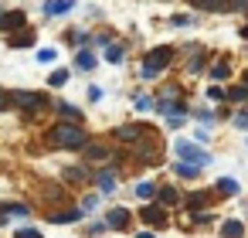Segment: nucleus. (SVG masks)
Instances as JSON below:
<instances>
[{"label": "nucleus", "mask_w": 248, "mask_h": 238, "mask_svg": "<svg viewBox=\"0 0 248 238\" xmlns=\"http://www.w3.org/2000/svg\"><path fill=\"white\" fill-rule=\"evenodd\" d=\"M14 238H45V235H41V228H34V224H21V228L14 231Z\"/></svg>", "instance_id": "obj_41"}, {"label": "nucleus", "mask_w": 248, "mask_h": 238, "mask_svg": "<svg viewBox=\"0 0 248 238\" xmlns=\"http://www.w3.org/2000/svg\"><path fill=\"white\" fill-rule=\"evenodd\" d=\"M245 146H248V140H245Z\"/></svg>", "instance_id": "obj_55"}, {"label": "nucleus", "mask_w": 248, "mask_h": 238, "mask_svg": "<svg viewBox=\"0 0 248 238\" xmlns=\"http://www.w3.org/2000/svg\"><path fill=\"white\" fill-rule=\"evenodd\" d=\"M194 7V14H231V4L228 0H187Z\"/></svg>", "instance_id": "obj_18"}, {"label": "nucleus", "mask_w": 248, "mask_h": 238, "mask_svg": "<svg viewBox=\"0 0 248 238\" xmlns=\"http://www.w3.org/2000/svg\"><path fill=\"white\" fill-rule=\"evenodd\" d=\"M4 211H7L11 221H28L31 218V204H24V201H11V204H4Z\"/></svg>", "instance_id": "obj_31"}, {"label": "nucleus", "mask_w": 248, "mask_h": 238, "mask_svg": "<svg viewBox=\"0 0 248 238\" xmlns=\"http://www.w3.org/2000/svg\"><path fill=\"white\" fill-rule=\"evenodd\" d=\"M194 140H197L201 146H207V143H211V129H204V126H201V129L194 133Z\"/></svg>", "instance_id": "obj_49"}, {"label": "nucleus", "mask_w": 248, "mask_h": 238, "mask_svg": "<svg viewBox=\"0 0 248 238\" xmlns=\"http://www.w3.org/2000/svg\"><path fill=\"white\" fill-rule=\"evenodd\" d=\"M245 221L241 218H224L221 221V238H245Z\"/></svg>", "instance_id": "obj_27"}, {"label": "nucleus", "mask_w": 248, "mask_h": 238, "mask_svg": "<svg viewBox=\"0 0 248 238\" xmlns=\"http://www.w3.org/2000/svg\"><path fill=\"white\" fill-rule=\"evenodd\" d=\"M126 153H129V160H133L136 167H156V163L163 160V143H160V136H146V140H140L136 146H129Z\"/></svg>", "instance_id": "obj_5"}, {"label": "nucleus", "mask_w": 248, "mask_h": 238, "mask_svg": "<svg viewBox=\"0 0 248 238\" xmlns=\"http://www.w3.org/2000/svg\"><path fill=\"white\" fill-rule=\"evenodd\" d=\"M170 170H173L177 177H184V180H197L204 167H201V163H187V160H173V163H170Z\"/></svg>", "instance_id": "obj_25"}, {"label": "nucleus", "mask_w": 248, "mask_h": 238, "mask_svg": "<svg viewBox=\"0 0 248 238\" xmlns=\"http://www.w3.org/2000/svg\"><path fill=\"white\" fill-rule=\"evenodd\" d=\"M129 221H133V211H129V207H109V211H106V224H109V231H126Z\"/></svg>", "instance_id": "obj_17"}, {"label": "nucleus", "mask_w": 248, "mask_h": 238, "mask_svg": "<svg viewBox=\"0 0 248 238\" xmlns=\"http://www.w3.org/2000/svg\"><path fill=\"white\" fill-rule=\"evenodd\" d=\"M214 194H217V197H238L241 187H238L234 177H217V180H214Z\"/></svg>", "instance_id": "obj_26"}, {"label": "nucleus", "mask_w": 248, "mask_h": 238, "mask_svg": "<svg viewBox=\"0 0 248 238\" xmlns=\"http://www.w3.org/2000/svg\"><path fill=\"white\" fill-rule=\"evenodd\" d=\"M133 106H136L140 112H153L156 99H153V95H143V92H133Z\"/></svg>", "instance_id": "obj_37"}, {"label": "nucleus", "mask_w": 248, "mask_h": 238, "mask_svg": "<svg viewBox=\"0 0 248 238\" xmlns=\"http://www.w3.org/2000/svg\"><path fill=\"white\" fill-rule=\"evenodd\" d=\"M156 201L163 207H184V194L177 184H156Z\"/></svg>", "instance_id": "obj_15"}, {"label": "nucleus", "mask_w": 248, "mask_h": 238, "mask_svg": "<svg viewBox=\"0 0 248 238\" xmlns=\"http://www.w3.org/2000/svg\"><path fill=\"white\" fill-rule=\"evenodd\" d=\"M62 180H65V184H92V180H95V167L85 163V160H82V163H72V167L62 170Z\"/></svg>", "instance_id": "obj_10"}, {"label": "nucleus", "mask_w": 248, "mask_h": 238, "mask_svg": "<svg viewBox=\"0 0 248 238\" xmlns=\"http://www.w3.org/2000/svg\"><path fill=\"white\" fill-rule=\"evenodd\" d=\"M62 123H82L85 126V112L75 106V102H55V109H51Z\"/></svg>", "instance_id": "obj_19"}, {"label": "nucleus", "mask_w": 248, "mask_h": 238, "mask_svg": "<svg viewBox=\"0 0 248 238\" xmlns=\"http://www.w3.org/2000/svg\"><path fill=\"white\" fill-rule=\"evenodd\" d=\"M102 58H106V65H123V62L129 58V45L116 38L109 48H102Z\"/></svg>", "instance_id": "obj_20"}, {"label": "nucleus", "mask_w": 248, "mask_h": 238, "mask_svg": "<svg viewBox=\"0 0 248 238\" xmlns=\"http://www.w3.org/2000/svg\"><path fill=\"white\" fill-rule=\"evenodd\" d=\"M173 153H177V160H187V163H201V167L211 163V153H207L197 140H187V136L173 140Z\"/></svg>", "instance_id": "obj_6"}, {"label": "nucleus", "mask_w": 248, "mask_h": 238, "mask_svg": "<svg viewBox=\"0 0 248 238\" xmlns=\"http://www.w3.org/2000/svg\"><path fill=\"white\" fill-rule=\"evenodd\" d=\"M85 99L89 102H102V85H89L85 89Z\"/></svg>", "instance_id": "obj_46"}, {"label": "nucleus", "mask_w": 248, "mask_h": 238, "mask_svg": "<svg viewBox=\"0 0 248 238\" xmlns=\"http://www.w3.org/2000/svg\"><path fill=\"white\" fill-rule=\"evenodd\" d=\"M109 136H112L116 146H126V150H129V146H136L140 140L156 136V126H153V123H143V119H129V123H119Z\"/></svg>", "instance_id": "obj_4"}, {"label": "nucleus", "mask_w": 248, "mask_h": 238, "mask_svg": "<svg viewBox=\"0 0 248 238\" xmlns=\"http://www.w3.org/2000/svg\"><path fill=\"white\" fill-rule=\"evenodd\" d=\"M136 197L146 204V201H156V184H150V180H140L136 184Z\"/></svg>", "instance_id": "obj_35"}, {"label": "nucleus", "mask_w": 248, "mask_h": 238, "mask_svg": "<svg viewBox=\"0 0 248 238\" xmlns=\"http://www.w3.org/2000/svg\"><path fill=\"white\" fill-rule=\"evenodd\" d=\"M163 119H167V129H180L190 116H163Z\"/></svg>", "instance_id": "obj_47"}, {"label": "nucleus", "mask_w": 248, "mask_h": 238, "mask_svg": "<svg viewBox=\"0 0 248 238\" xmlns=\"http://www.w3.org/2000/svg\"><path fill=\"white\" fill-rule=\"evenodd\" d=\"M112 41H116V34L106 28V31H95V38H92V48H109Z\"/></svg>", "instance_id": "obj_38"}, {"label": "nucleus", "mask_w": 248, "mask_h": 238, "mask_svg": "<svg viewBox=\"0 0 248 238\" xmlns=\"http://www.w3.org/2000/svg\"><path fill=\"white\" fill-rule=\"evenodd\" d=\"M217 221V214H211V211H197L194 214V224H214Z\"/></svg>", "instance_id": "obj_44"}, {"label": "nucleus", "mask_w": 248, "mask_h": 238, "mask_svg": "<svg viewBox=\"0 0 248 238\" xmlns=\"http://www.w3.org/2000/svg\"><path fill=\"white\" fill-rule=\"evenodd\" d=\"M167 24H170V28H194V24H197V14H170Z\"/></svg>", "instance_id": "obj_36"}, {"label": "nucleus", "mask_w": 248, "mask_h": 238, "mask_svg": "<svg viewBox=\"0 0 248 238\" xmlns=\"http://www.w3.org/2000/svg\"><path fill=\"white\" fill-rule=\"evenodd\" d=\"M11 95H14V109H17L21 116H28V119H38V116H45V112L55 109L51 95L41 92V89H17V92H11Z\"/></svg>", "instance_id": "obj_3"}, {"label": "nucleus", "mask_w": 248, "mask_h": 238, "mask_svg": "<svg viewBox=\"0 0 248 238\" xmlns=\"http://www.w3.org/2000/svg\"><path fill=\"white\" fill-rule=\"evenodd\" d=\"M140 221L150 224V228H156V231H163V228L170 224V207H163L160 201H146V204L140 207Z\"/></svg>", "instance_id": "obj_7"}, {"label": "nucleus", "mask_w": 248, "mask_h": 238, "mask_svg": "<svg viewBox=\"0 0 248 238\" xmlns=\"http://www.w3.org/2000/svg\"><path fill=\"white\" fill-rule=\"evenodd\" d=\"M28 28V11L24 7H7L4 14H0V34H17V31H24Z\"/></svg>", "instance_id": "obj_8"}, {"label": "nucleus", "mask_w": 248, "mask_h": 238, "mask_svg": "<svg viewBox=\"0 0 248 238\" xmlns=\"http://www.w3.org/2000/svg\"><path fill=\"white\" fill-rule=\"evenodd\" d=\"M228 4H231V0H228Z\"/></svg>", "instance_id": "obj_56"}, {"label": "nucleus", "mask_w": 248, "mask_h": 238, "mask_svg": "<svg viewBox=\"0 0 248 238\" xmlns=\"http://www.w3.org/2000/svg\"><path fill=\"white\" fill-rule=\"evenodd\" d=\"M92 31L89 28H68V34H65V41L72 45V51H78V48H92Z\"/></svg>", "instance_id": "obj_21"}, {"label": "nucleus", "mask_w": 248, "mask_h": 238, "mask_svg": "<svg viewBox=\"0 0 248 238\" xmlns=\"http://www.w3.org/2000/svg\"><path fill=\"white\" fill-rule=\"evenodd\" d=\"M214 112H217V123H231V119H234V106H231V102L214 106Z\"/></svg>", "instance_id": "obj_40"}, {"label": "nucleus", "mask_w": 248, "mask_h": 238, "mask_svg": "<svg viewBox=\"0 0 248 238\" xmlns=\"http://www.w3.org/2000/svg\"><path fill=\"white\" fill-rule=\"evenodd\" d=\"M156 99H163V102H180V99H187V89H184V82L167 79V82L156 89Z\"/></svg>", "instance_id": "obj_16"}, {"label": "nucleus", "mask_w": 248, "mask_h": 238, "mask_svg": "<svg viewBox=\"0 0 248 238\" xmlns=\"http://www.w3.org/2000/svg\"><path fill=\"white\" fill-rule=\"evenodd\" d=\"M136 238H156V235H153V231H140Z\"/></svg>", "instance_id": "obj_53"}, {"label": "nucleus", "mask_w": 248, "mask_h": 238, "mask_svg": "<svg viewBox=\"0 0 248 238\" xmlns=\"http://www.w3.org/2000/svg\"><path fill=\"white\" fill-rule=\"evenodd\" d=\"M85 231H89V235L95 238V235H102V231H109V224H106V218H102V221H92V224H89Z\"/></svg>", "instance_id": "obj_48"}, {"label": "nucleus", "mask_w": 248, "mask_h": 238, "mask_svg": "<svg viewBox=\"0 0 248 238\" xmlns=\"http://www.w3.org/2000/svg\"><path fill=\"white\" fill-rule=\"evenodd\" d=\"M211 197H214V187H211V190H207V187H197V190L184 194V211H187V214H197V211H204V207L211 204Z\"/></svg>", "instance_id": "obj_13"}, {"label": "nucleus", "mask_w": 248, "mask_h": 238, "mask_svg": "<svg viewBox=\"0 0 248 238\" xmlns=\"http://www.w3.org/2000/svg\"><path fill=\"white\" fill-rule=\"evenodd\" d=\"M95 136L82 126V123H51L48 129H45V143L51 146V150H65V153H82L89 143H92Z\"/></svg>", "instance_id": "obj_1"}, {"label": "nucleus", "mask_w": 248, "mask_h": 238, "mask_svg": "<svg viewBox=\"0 0 248 238\" xmlns=\"http://www.w3.org/2000/svg\"><path fill=\"white\" fill-rule=\"evenodd\" d=\"M7 45H11L14 51H21V48H34V45H38V31H34V28H24V31L11 34V38H7Z\"/></svg>", "instance_id": "obj_24"}, {"label": "nucleus", "mask_w": 248, "mask_h": 238, "mask_svg": "<svg viewBox=\"0 0 248 238\" xmlns=\"http://www.w3.org/2000/svg\"><path fill=\"white\" fill-rule=\"evenodd\" d=\"M75 4H78V0H45V4H41V14H45V17H65Z\"/></svg>", "instance_id": "obj_23"}, {"label": "nucleus", "mask_w": 248, "mask_h": 238, "mask_svg": "<svg viewBox=\"0 0 248 238\" xmlns=\"http://www.w3.org/2000/svg\"><path fill=\"white\" fill-rule=\"evenodd\" d=\"M211 62H214V55H211V51L201 45L197 51H190V55H187V75H190V79H197V75H207Z\"/></svg>", "instance_id": "obj_9"}, {"label": "nucleus", "mask_w": 248, "mask_h": 238, "mask_svg": "<svg viewBox=\"0 0 248 238\" xmlns=\"http://www.w3.org/2000/svg\"><path fill=\"white\" fill-rule=\"evenodd\" d=\"M4 224H11V218H7V211H4V204H0V228Z\"/></svg>", "instance_id": "obj_51"}, {"label": "nucleus", "mask_w": 248, "mask_h": 238, "mask_svg": "<svg viewBox=\"0 0 248 238\" xmlns=\"http://www.w3.org/2000/svg\"><path fill=\"white\" fill-rule=\"evenodd\" d=\"M41 197H45V201H48L51 207H58V204H65V201H68V190H65L62 184H48Z\"/></svg>", "instance_id": "obj_30"}, {"label": "nucleus", "mask_w": 248, "mask_h": 238, "mask_svg": "<svg viewBox=\"0 0 248 238\" xmlns=\"http://www.w3.org/2000/svg\"><path fill=\"white\" fill-rule=\"evenodd\" d=\"M204 99H207L211 106H221V102H228V85H221V82H211V85L204 89Z\"/></svg>", "instance_id": "obj_29"}, {"label": "nucleus", "mask_w": 248, "mask_h": 238, "mask_svg": "<svg viewBox=\"0 0 248 238\" xmlns=\"http://www.w3.org/2000/svg\"><path fill=\"white\" fill-rule=\"evenodd\" d=\"M34 62L55 68V65H58V48H38V51H34Z\"/></svg>", "instance_id": "obj_33"}, {"label": "nucleus", "mask_w": 248, "mask_h": 238, "mask_svg": "<svg viewBox=\"0 0 248 238\" xmlns=\"http://www.w3.org/2000/svg\"><path fill=\"white\" fill-rule=\"evenodd\" d=\"M231 14H241L248 21V0H231Z\"/></svg>", "instance_id": "obj_45"}, {"label": "nucleus", "mask_w": 248, "mask_h": 238, "mask_svg": "<svg viewBox=\"0 0 248 238\" xmlns=\"http://www.w3.org/2000/svg\"><path fill=\"white\" fill-rule=\"evenodd\" d=\"M177 55H180V48H173V45H153V48H146L143 58H140V79L143 82H160L177 65Z\"/></svg>", "instance_id": "obj_2"}, {"label": "nucleus", "mask_w": 248, "mask_h": 238, "mask_svg": "<svg viewBox=\"0 0 248 238\" xmlns=\"http://www.w3.org/2000/svg\"><path fill=\"white\" fill-rule=\"evenodd\" d=\"M99 55H95V48H78L75 51V58H72V72H82V75H89V72H95L99 68Z\"/></svg>", "instance_id": "obj_12"}, {"label": "nucleus", "mask_w": 248, "mask_h": 238, "mask_svg": "<svg viewBox=\"0 0 248 238\" xmlns=\"http://www.w3.org/2000/svg\"><path fill=\"white\" fill-rule=\"evenodd\" d=\"M119 167H95V187H99V194H116V184H119Z\"/></svg>", "instance_id": "obj_11"}, {"label": "nucleus", "mask_w": 248, "mask_h": 238, "mask_svg": "<svg viewBox=\"0 0 248 238\" xmlns=\"http://www.w3.org/2000/svg\"><path fill=\"white\" fill-rule=\"evenodd\" d=\"M231 123H234V129L248 133V106H238V109H234V119H231Z\"/></svg>", "instance_id": "obj_39"}, {"label": "nucleus", "mask_w": 248, "mask_h": 238, "mask_svg": "<svg viewBox=\"0 0 248 238\" xmlns=\"http://www.w3.org/2000/svg\"><path fill=\"white\" fill-rule=\"evenodd\" d=\"M14 109V95L7 89H0V112H11Z\"/></svg>", "instance_id": "obj_43"}, {"label": "nucleus", "mask_w": 248, "mask_h": 238, "mask_svg": "<svg viewBox=\"0 0 248 238\" xmlns=\"http://www.w3.org/2000/svg\"><path fill=\"white\" fill-rule=\"evenodd\" d=\"M234 34H238V38L248 45V21H245V24H238V31H234Z\"/></svg>", "instance_id": "obj_50"}, {"label": "nucleus", "mask_w": 248, "mask_h": 238, "mask_svg": "<svg viewBox=\"0 0 248 238\" xmlns=\"http://www.w3.org/2000/svg\"><path fill=\"white\" fill-rule=\"evenodd\" d=\"M228 102L238 109V106H248V85L245 82H234V85H228Z\"/></svg>", "instance_id": "obj_32"}, {"label": "nucleus", "mask_w": 248, "mask_h": 238, "mask_svg": "<svg viewBox=\"0 0 248 238\" xmlns=\"http://www.w3.org/2000/svg\"><path fill=\"white\" fill-rule=\"evenodd\" d=\"M85 218V211L75 204V207H65V211H48V221L51 224H75V221H82Z\"/></svg>", "instance_id": "obj_22"}, {"label": "nucleus", "mask_w": 248, "mask_h": 238, "mask_svg": "<svg viewBox=\"0 0 248 238\" xmlns=\"http://www.w3.org/2000/svg\"><path fill=\"white\" fill-rule=\"evenodd\" d=\"M190 116H194L204 129H214V126H217V112H214V109H194Z\"/></svg>", "instance_id": "obj_34"}, {"label": "nucleus", "mask_w": 248, "mask_h": 238, "mask_svg": "<svg viewBox=\"0 0 248 238\" xmlns=\"http://www.w3.org/2000/svg\"><path fill=\"white\" fill-rule=\"evenodd\" d=\"M99 201H102V194H85V197H82V204H78V207H82V211H85V214H89V211H95V207H99Z\"/></svg>", "instance_id": "obj_42"}, {"label": "nucleus", "mask_w": 248, "mask_h": 238, "mask_svg": "<svg viewBox=\"0 0 248 238\" xmlns=\"http://www.w3.org/2000/svg\"><path fill=\"white\" fill-rule=\"evenodd\" d=\"M72 82V68H62V65H55L51 72H48V82L45 85H51V89H65Z\"/></svg>", "instance_id": "obj_28"}, {"label": "nucleus", "mask_w": 248, "mask_h": 238, "mask_svg": "<svg viewBox=\"0 0 248 238\" xmlns=\"http://www.w3.org/2000/svg\"><path fill=\"white\" fill-rule=\"evenodd\" d=\"M4 11H7V4H4V0H0V14H4Z\"/></svg>", "instance_id": "obj_54"}, {"label": "nucleus", "mask_w": 248, "mask_h": 238, "mask_svg": "<svg viewBox=\"0 0 248 238\" xmlns=\"http://www.w3.org/2000/svg\"><path fill=\"white\" fill-rule=\"evenodd\" d=\"M207 79H211V82H221V85H228V82L234 79V65H231V62L221 55V58H214V62H211V68H207Z\"/></svg>", "instance_id": "obj_14"}, {"label": "nucleus", "mask_w": 248, "mask_h": 238, "mask_svg": "<svg viewBox=\"0 0 248 238\" xmlns=\"http://www.w3.org/2000/svg\"><path fill=\"white\" fill-rule=\"evenodd\" d=\"M238 82H245V85H248V68H241V75H238Z\"/></svg>", "instance_id": "obj_52"}]
</instances>
